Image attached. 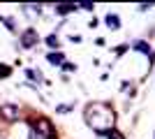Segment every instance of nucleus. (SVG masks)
<instances>
[{"label": "nucleus", "mask_w": 155, "mask_h": 139, "mask_svg": "<svg viewBox=\"0 0 155 139\" xmlns=\"http://www.w3.org/2000/svg\"><path fill=\"white\" fill-rule=\"evenodd\" d=\"M9 74H12L9 65H0V79H5V77H9Z\"/></svg>", "instance_id": "obj_7"}, {"label": "nucleus", "mask_w": 155, "mask_h": 139, "mask_svg": "<svg viewBox=\"0 0 155 139\" xmlns=\"http://www.w3.org/2000/svg\"><path fill=\"white\" fill-rule=\"evenodd\" d=\"M104 23H107L109 28H120V19H118L116 14H111V12L104 16Z\"/></svg>", "instance_id": "obj_5"}, {"label": "nucleus", "mask_w": 155, "mask_h": 139, "mask_svg": "<svg viewBox=\"0 0 155 139\" xmlns=\"http://www.w3.org/2000/svg\"><path fill=\"white\" fill-rule=\"evenodd\" d=\"M28 77H32V79H37V81H42V74L35 72V70H28Z\"/></svg>", "instance_id": "obj_9"}, {"label": "nucleus", "mask_w": 155, "mask_h": 139, "mask_svg": "<svg viewBox=\"0 0 155 139\" xmlns=\"http://www.w3.org/2000/svg\"><path fill=\"white\" fill-rule=\"evenodd\" d=\"M134 49H139L141 53H146V56H148V58L153 60V53H150V46L146 44V42H134Z\"/></svg>", "instance_id": "obj_6"}, {"label": "nucleus", "mask_w": 155, "mask_h": 139, "mask_svg": "<svg viewBox=\"0 0 155 139\" xmlns=\"http://www.w3.org/2000/svg\"><path fill=\"white\" fill-rule=\"evenodd\" d=\"M53 9H56L58 16H67L70 12H77V5H56Z\"/></svg>", "instance_id": "obj_4"}, {"label": "nucleus", "mask_w": 155, "mask_h": 139, "mask_svg": "<svg viewBox=\"0 0 155 139\" xmlns=\"http://www.w3.org/2000/svg\"><path fill=\"white\" fill-rule=\"evenodd\" d=\"M49 60L51 63H63V53H49Z\"/></svg>", "instance_id": "obj_8"}, {"label": "nucleus", "mask_w": 155, "mask_h": 139, "mask_svg": "<svg viewBox=\"0 0 155 139\" xmlns=\"http://www.w3.org/2000/svg\"><path fill=\"white\" fill-rule=\"evenodd\" d=\"M86 123L97 134H111L114 125H116V114L109 104L95 102V104H88V109H86Z\"/></svg>", "instance_id": "obj_1"}, {"label": "nucleus", "mask_w": 155, "mask_h": 139, "mask_svg": "<svg viewBox=\"0 0 155 139\" xmlns=\"http://www.w3.org/2000/svg\"><path fill=\"white\" fill-rule=\"evenodd\" d=\"M46 42H49V46H58V37H53V35H51Z\"/></svg>", "instance_id": "obj_10"}, {"label": "nucleus", "mask_w": 155, "mask_h": 139, "mask_svg": "<svg viewBox=\"0 0 155 139\" xmlns=\"http://www.w3.org/2000/svg\"><path fill=\"white\" fill-rule=\"evenodd\" d=\"M37 42H39V37H37V33H35V30H26V33L21 35V46H26V49L35 46Z\"/></svg>", "instance_id": "obj_2"}, {"label": "nucleus", "mask_w": 155, "mask_h": 139, "mask_svg": "<svg viewBox=\"0 0 155 139\" xmlns=\"http://www.w3.org/2000/svg\"><path fill=\"white\" fill-rule=\"evenodd\" d=\"M0 114H2L5 118L14 121V118H19V107H16V104H2V107H0Z\"/></svg>", "instance_id": "obj_3"}]
</instances>
